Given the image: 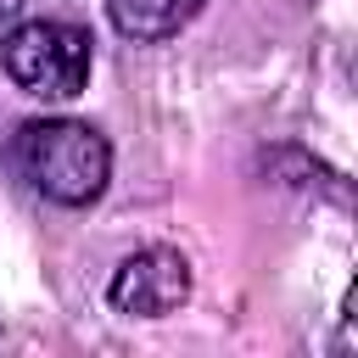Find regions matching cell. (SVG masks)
<instances>
[{
	"label": "cell",
	"mask_w": 358,
	"mask_h": 358,
	"mask_svg": "<svg viewBox=\"0 0 358 358\" xmlns=\"http://www.w3.org/2000/svg\"><path fill=\"white\" fill-rule=\"evenodd\" d=\"M190 296V263L173 252V246H145V252H129L106 285V302L117 313H134V319H162L173 313L179 302Z\"/></svg>",
	"instance_id": "cell-3"
},
{
	"label": "cell",
	"mask_w": 358,
	"mask_h": 358,
	"mask_svg": "<svg viewBox=\"0 0 358 358\" xmlns=\"http://www.w3.org/2000/svg\"><path fill=\"white\" fill-rule=\"evenodd\" d=\"M207 0H106V17L123 39H140V45H157V39H173Z\"/></svg>",
	"instance_id": "cell-4"
},
{
	"label": "cell",
	"mask_w": 358,
	"mask_h": 358,
	"mask_svg": "<svg viewBox=\"0 0 358 358\" xmlns=\"http://www.w3.org/2000/svg\"><path fill=\"white\" fill-rule=\"evenodd\" d=\"M11 162L34 196L56 207H90L112 179V145L78 117H34L11 140Z\"/></svg>",
	"instance_id": "cell-1"
},
{
	"label": "cell",
	"mask_w": 358,
	"mask_h": 358,
	"mask_svg": "<svg viewBox=\"0 0 358 358\" xmlns=\"http://www.w3.org/2000/svg\"><path fill=\"white\" fill-rule=\"evenodd\" d=\"M17 6H22V0H0V22H11V17H17Z\"/></svg>",
	"instance_id": "cell-5"
},
{
	"label": "cell",
	"mask_w": 358,
	"mask_h": 358,
	"mask_svg": "<svg viewBox=\"0 0 358 358\" xmlns=\"http://www.w3.org/2000/svg\"><path fill=\"white\" fill-rule=\"evenodd\" d=\"M90 62H95V39L78 22L39 17V22H22L0 39L6 78L34 101H73L90 84Z\"/></svg>",
	"instance_id": "cell-2"
}]
</instances>
